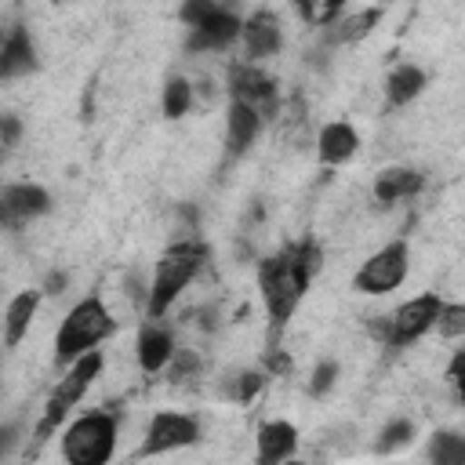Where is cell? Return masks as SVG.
Wrapping results in <instances>:
<instances>
[{
    "label": "cell",
    "mask_w": 465,
    "mask_h": 465,
    "mask_svg": "<svg viewBox=\"0 0 465 465\" xmlns=\"http://www.w3.org/2000/svg\"><path fill=\"white\" fill-rule=\"evenodd\" d=\"M320 262H323V254H320V247L312 240L287 243L283 251L262 258L258 291H262V305H265V316H269V338H272L269 349H276V338L283 334V327L298 312V305H302Z\"/></svg>",
    "instance_id": "obj_1"
},
{
    "label": "cell",
    "mask_w": 465,
    "mask_h": 465,
    "mask_svg": "<svg viewBox=\"0 0 465 465\" xmlns=\"http://www.w3.org/2000/svg\"><path fill=\"white\" fill-rule=\"evenodd\" d=\"M113 331H116V320H113V312L105 309V302H102L98 294L80 298V302L62 316V323H58V331H54V363H58V367L76 363L80 356L94 352Z\"/></svg>",
    "instance_id": "obj_2"
},
{
    "label": "cell",
    "mask_w": 465,
    "mask_h": 465,
    "mask_svg": "<svg viewBox=\"0 0 465 465\" xmlns=\"http://www.w3.org/2000/svg\"><path fill=\"white\" fill-rule=\"evenodd\" d=\"M203 262H207V247L196 240H185V243H174L163 251V258L153 269V283H149V298H145L149 320H160L182 298V291L200 276Z\"/></svg>",
    "instance_id": "obj_3"
},
{
    "label": "cell",
    "mask_w": 465,
    "mask_h": 465,
    "mask_svg": "<svg viewBox=\"0 0 465 465\" xmlns=\"http://www.w3.org/2000/svg\"><path fill=\"white\" fill-rule=\"evenodd\" d=\"M102 363H105V356L94 349V352H87V356H80L76 363H69V371L58 378V385L51 389V396L44 400V411H40V421L33 425V450L36 447H44L54 432H58V425L73 414V407L84 400V392L94 385V378L102 374Z\"/></svg>",
    "instance_id": "obj_4"
},
{
    "label": "cell",
    "mask_w": 465,
    "mask_h": 465,
    "mask_svg": "<svg viewBox=\"0 0 465 465\" xmlns=\"http://www.w3.org/2000/svg\"><path fill=\"white\" fill-rule=\"evenodd\" d=\"M120 421L109 411H84L62 429L65 465H109L116 450Z\"/></svg>",
    "instance_id": "obj_5"
},
{
    "label": "cell",
    "mask_w": 465,
    "mask_h": 465,
    "mask_svg": "<svg viewBox=\"0 0 465 465\" xmlns=\"http://www.w3.org/2000/svg\"><path fill=\"white\" fill-rule=\"evenodd\" d=\"M178 18L189 25L185 51H193V54L225 51L229 44L240 40V25H243V18L229 4H214V0H189V4H182Z\"/></svg>",
    "instance_id": "obj_6"
},
{
    "label": "cell",
    "mask_w": 465,
    "mask_h": 465,
    "mask_svg": "<svg viewBox=\"0 0 465 465\" xmlns=\"http://www.w3.org/2000/svg\"><path fill=\"white\" fill-rule=\"evenodd\" d=\"M407 269H411V247L407 240H392L356 269L352 287L360 294H389L407 280Z\"/></svg>",
    "instance_id": "obj_7"
},
{
    "label": "cell",
    "mask_w": 465,
    "mask_h": 465,
    "mask_svg": "<svg viewBox=\"0 0 465 465\" xmlns=\"http://www.w3.org/2000/svg\"><path fill=\"white\" fill-rule=\"evenodd\" d=\"M440 309H443V298L432 294V291H425V294H418V298H407V302L389 316V338H385V345H389V349H407V345H414L421 334H429V331L436 327Z\"/></svg>",
    "instance_id": "obj_8"
},
{
    "label": "cell",
    "mask_w": 465,
    "mask_h": 465,
    "mask_svg": "<svg viewBox=\"0 0 465 465\" xmlns=\"http://www.w3.org/2000/svg\"><path fill=\"white\" fill-rule=\"evenodd\" d=\"M229 98L254 109L262 120H269L280 105V91H276V80L262 69V65H251V62H232L229 65Z\"/></svg>",
    "instance_id": "obj_9"
},
{
    "label": "cell",
    "mask_w": 465,
    "mask_h": 465,
    "mask_svg": "<svg viewBox=\"0 0 465 465\" xmlns=\"http://www.w3.org/2000/svg\"><path fill=\"white\" fill-rule=\"evenodd\" d=\"M200 440V421L193 414L182 411H156L149 418L145 440H142V458H156V454H171L182 447H193Z\"/></svg>",
    "instance_id": "obj_10"
},
{
    "label": "cell",
    "mask_w": 465,
    "mask_h": 465,
    "mask_svg": "<svg viewBox=\"0 0 465 465\" xmlns=\"http://www.w3.org/2000/svg\"><path fill=\"white\" fill-rule=\"evenodd\" d=\"M51 211V193L36 182H15L0 189V229H18Z\"/></svg>",
    "instance_id": "obj_11"
},
{
    "label": "cell",
    "mask_w": 465,
    "mask_h": 465,
    "mask_svg": "<svg viewBox=\"0 0 465 465\" xmlns=\"http://www.w3.org/2000/svg\"><path fill=\"white\" fill-rule=\"evenodd\" d=\"M240 44H243V54H247L251 65L258 58H272L283 47V25H280V18L269 7L247 15L243 25H240Z\"/></svg>",
    "instance_id": "obj_12"
},
{
    "label": "cell",
    "mask_w": 465,
    "mask_h": 465,
    "mask_svg": "<svg viewBox=\"0 0 465 465\" xmlns=\"http://www.w3.org/2000/svg\"><path fill=\"white\" fill-rule=\"evenodd\" d=\"M298 450V429L283 418H272L254 436V465H283Z\"/></svg>",
    "instance_id": "obj_13"
},
{
    "label": "cell",
    "mask_w": 465,
    "mask_h": 465,
    "mask_svg": "<svg viewBox=\"0 0 465 465\" xmlns=\"http://www.w3.org/2000/svg\"><path fill=\"white\" fill-rule=\"evenodd\" d=\"M134 356H138V367H142L145 374L163 371V367L171 363V356H174V338H171V331L160 327V323H142V331H138V338H134Z\"/></svg>",
    "instance_id": "obj_14"
},
{
    "label": "cell",
    "mask_w": 465,
    "mask_h": 465,
    "mask_svg": "<svg viewBox=\"0 0 465 465\" xmlns=\"http://www.w3.org/2000/svg\"><path fill=\"white\" fill-rule=\"evenodd\" d=\"M36 69V44L29 36V29L15 25L7 29L4 44H0V80H15Z\"/></svg>",
    "instance_id": "obj_15"
},
{
    "label": "cell",
    "mask_w": 465,
    "mask_h": 465,
    "mask_svg": "<svg viewBox=\"0 0 465 465\" xmlns=\"http://www.w3.org/2000/svg\"><path fill=\"white\" fill-rule=\"evenodd\" d=\"M40 302H44V291H18V294L7 302V309H4V345H7V349H15V345L29 334Z\"/></svg>",
    "instance_id": "obj_16"
},
{
    "label": "cell",
    "mask_w": 465,
    "mask_h": 465,
    "mask_svg": "<svg viewBox=\"0 0 465 465\" xmlns=\"http://www.w3.org/2000/svg\"><path fill=\"white\" fill-rule=\"evenodd\" d=\"M258 131H262V116L254 109L240 105V102H229V113H225V149H229V156H243L254 145Z\"/></svg>",
    "instance_id": "obj_17"
},
{
    "label": "cell",
    "mask_w": 465,
    "mask_h": 465,
    "mask_svg": "<svg viewBox=\"0 0 465 465\" xmlns=\"http://www.w3.org/2000/svg\"><path fill=\"white\" fill-rule=\"evenodd\" d=\"M316 149H320V163L334 167V163H345V160L356 156V149H360V134H356L352 124L334 120V124H327V127L320 131V145H316Z\"/></svg>",
    "instance_id": "obj_18"
},
{
    "label": "cell",
    "mask_w": 465,
    "mask_h": 465,
    "mask_svg": "<svg viewBox=\"0 0 465 465\" xmlns=\"http://www.w3.org/2000/svg\"><path fill=\"white\" fill-rule=\"evenodd\" d=\"M421 185H425L421 171H414V167H385L374 178V200L378 203H396V200H407V196L421 193Z\"/></svg>",
    "instance_id": "obj_19"
},
{
    "label": "cell",
    "mask_w": 465,
    "mask_h": 465,
    "mask_svg": "<svg viewBox=\"0 0 465 465\" xmlns=\"http://www.w3.org/2000/svg\"><path fill=\"white\" fill-rule=\"evenodd\" d=\"M421 91H425V73H421L418 65H411V62L396 65V69L385 76V102L396 105V109L407 105V102H414Z\"/></svg>",
    "instance_id": "obj_20"
},
{
    "label": "cell",
    "mask_w": 465,
    "mask_h": 465,
    "mask_svg": "<svg viewBox=\"0 0 465 465\" xmlns=\"http://www.w3.org/2000/svg\"><path fill=\"white\" fill-rule=\"evenodd\" d=\"M378 18H381L378 7H367V11H341V18H338L334 25H327V29H334V40L352 44V40H363V36L378 25Z\"/></svg>",
    "instance_id": "obj_21"
},
{
    "label": "cell",
    "mask_w": 465,
    "mask_h": 465,
    "mask_svg": "<svg viewBox=\"0 0 465 465\" xmlns=\"http://www.w3.org/2000/svg\"><path fill=\"white\" fill-rule=\"evenodd\" d=\"M160 109H163V116H167V120H182V116L193 109V84H189V80H182V76L167 80L163 98H160Z\"/></svg>",
    "instance_id": "obj_22"
},
{
    "label": "cell",
    "mask_w": 465,
    "mask_h": 465,
    "mask_svg": "<svg viewBox=\"0 0 465 465\" xmlns=\"http://www.w3.org/2000/svg\"><path fill=\"white\" fill-rule=\"evenodd\" d=\"M432 465H465V440L458 432H436L429 443Z\"/></svg>",
    "instance_id": "obj_23"
},
{
    "label": "cell",
    "mask_w": 465,
    "mask_h": 465,
    "mask_svg": "<svg viewBox=\"0 0 465 465\" xmlns=\"http://www.w3.org/2000/svg\"><path fill=\"white\" fill-rule=\"evenodd\" d=\"M411 440H414V421L411 418H396V421H389L381 429V436L374 440V450L378 454H392V450L411 447Z\"/></svg>",
    "instance_id": "obj_24"
},
{
    "label": "cell",
    "mask_w": 465,
    "mask_h": 465,
    "mask_svg": "<svg viewBox=\"0 0 465 465\" xmlns=\"http://www.w3.org/2000/svg\"><path fill=\"white\" fill-rule=\"evenodd\" d=\"M436 331L443 338H461L465 334V305L461 302H443V309L436 316Z\"/></svg>",
    "instance_id": "obj_25"
},
{
    "label": "cell",
    "mask_w": 465,
    "mask_h": 465,
    "mask_svg": "<svg viewBox=\"0 0 465 465\" xmlns=\"http://www.w3.org/2000/svg\"><path fill=\"white\" fill-rule=\"evenodd\" d=\"M334 378H338V363H334V360H323V363H316V367H312V378H309V392H312V396H323V392H331Z\"/></svg>",
    "instance_id": "obj_26"
},
{
    "label": "cell",
    "mask_w": 465,
    "mask_h": 465,
    "mask_svg": "<svg viewBox=\"0 0 465 465\" xmlns=\"http://www.w3.org/2000/svg\"><path fill=\"white\" fill-rule=\"evenodd\" d=\"M265 378H269L265 371H243V374L236 378V400H240V403H251V400L265 389Z\"/></svg>",
    "instance_id": "obj_27"
},
{
    "label": "cell",
    "mask_w": 465,
    "mask_h": 465,
    "mask_svg": "<svg viewBox=\"0 0 465 465\" xmlns=\"http://www.w3.org/2000/svg\"><path fill=\"white\" fill-rule=\"evenodd\" d=\"M18 134H22V120L11 116V113H4V116H0V149H4V145H15Z\"/></svg>",
    "instance_id": "obj_28"
},
{
    "label": "cell",
    "mask_w": 465,
    "mask_h": 465,
    "mask_svg": "<svg viewBox=\"0 0 465 465\" xmlns=\"http://www.w3.org/2000/svg\"><path fill=\"white\" fill-rule=\"evenodd\" d=\"M18 443V425H11V421H4L0 425V461L11 454V447Z\"/></svg>",
    "instance_id": "obj_29"
},
{
    "label": "cell",
    "mask_w": 465,
    "mask_h": 465,
    "mask_svg": "<svg viewBox=\"0 0 465 465\" xmlns=\"http://www.w3.org/2000/svg\"><path fill=\"white\" fill-rule=\"evenodd\" d=\"M65 283H69V276H65V272H51V276H47V283H44V294H62V291H65Z\"/></svg>",
    "instance_id": "obj_30"
},
{
    "label": "cell",
    "mask_w": 465,
    "mask_h": 465,
    "mask_svg": "<svg viewBox=\"0 0 465 465\" xmlns=\"http://www.w3.org/2000/svg\"><path fill=\"white\" fill-rule=\"evenodd\" d=\"M461 367H465V349H458L454 352V360H450V367H447V381H461Z\"/></svg>",
    "instance_id": "obj_31"
},
{
    "label": "cell",
    "mask_w": 465,
    "mask_h": 465,
    "mask_svg": "<svg viewBox=\"0 0 465 465\" xmlns=\"http://www.w3.org/2000/svg\"><path fill=\"white\" fill-rule=\"evenodd\" d=\"M4 36H7V29H0V44H4Z\"/></svg>",
    "instance_id": "obj_32"
}]
</instances>
